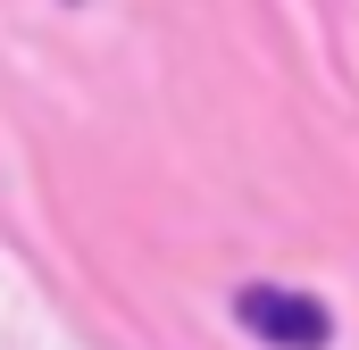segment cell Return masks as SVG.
Here are the masks:
<instances>
[{
  "label": "cell",
  "instance_id": "obj_1",
  "mask_svg": "<svg viewBox=\"0 0 359 350\" xmlns=\"http://www.w3.org/2000/svg\"><path fill=\"white\" fill-rule=\"evenodd\" d=\"M234 326L259 334L268 350H326V334H334V317L309 292H276V284H243L234 292Z\"/></svg>",
  "mask_w": 359,
  "mask_h": 350
}]
</instances>
